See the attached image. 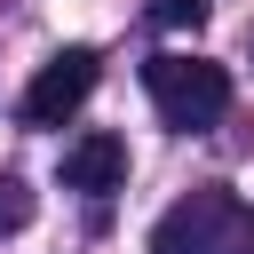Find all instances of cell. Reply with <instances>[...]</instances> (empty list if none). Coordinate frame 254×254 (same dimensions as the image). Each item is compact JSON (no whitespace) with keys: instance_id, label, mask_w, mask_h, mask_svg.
Segmentation results:
<instances>
[{"instance_id":"cell-1","label":"cell","mask_w":254,"mask_h":254,"mask_svg":"<svg viewBox=\"0 0 254 254\" xmlns=\"http://www.w3.org/2000/svg\"><path fill=\"white\" fill-rule=\"evenodd\" d=\"M151 254H254V206L230 183H198L151 222Z\"/></svg>"},{"instance_id":"cell-2","label":"cell","mask_w":254,"mask_h":254,"mask_svg":"<svg viewBox=\"0 0 254 254\" xmlns=\"http://www.w3.org/2000/svg\"><path fill=\"white\" fill-rule=\"evenodd\" d=\"M143 87H151L159 119L183 127V135H198V127H214L230 111V71L206 64V56H151L143 64Z\"/></svg>"},{"instance_id":"cell-3","label":"cell","mask_w":254,"mask_h":254,"mask_svg":"<svg viewBox=\"0 0 254 254\" xmlns=\"http://www.w3.org/2000/svg\"><path fill=\"white\" fill-rule=\"evenodd\" d=\"M87 95H95V48H56L40 64V79L24 87V119L32 127H64Z\"/></svg>"},{"instance_id":"cell-4","label":"cell","mask_w":254,"mask_h":254,"mask_svg":"<svg viewBox=\"0 0 254 254\" xmlns=\"http://www.w3.org/2000/svg\"><path fill=\"white\" fill-rule=\"evenodd\" d=\"M127 183V143L119 135H79L71 151H64V190H119Z\"/></svg>"},{"instance_id":"cell-5","label":"cell","mask_w":254,"mask_h":254,"mask_svg":"<svg viewBox=\"0 0 254 254\" xmlns=\"http://www.w3.org/2000/svg\"><path fill=\"white\" fill-rule=\"evenodd\" d=\"M206 8H214V0H151V24H167V32H198Z\"/></svg>"},{"instance_id":"cell-6","label":"cell","mask_w":254,"mask_h":254,"mask_svg":"<svg viewBox=\"0 0 254 254\" xmlns=\"http://www.w3.org/2000/svg\"><path fill=\"white\" fill-rule=\"evenodd\" d=\"M24 222H32V190L16 175H0V230H24Z\"/></svg>"}]
</instances>
